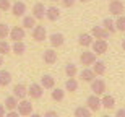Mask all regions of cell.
I'll use <instances>...</instances> for the list:
<instances>
[{"instance_id":"cell-1","label":"cell","mask_w":125,"mask_h":117,"mask_svg":"<svg viewBox=\"0 0 125 117\" xmlns=\"http://www.w3.org/2000/svg\"><path fill=\"white\" fill-rule=\"evenodd\" d=\"M18 114L20 116H23V117H29L32 114V104L31 101H28V99L24 98V99H20L18 101Z\"/></svg>"},{"instance_id":"cell-2","label":"cell","mask_w":125,"mask_h":117,"mask_svg":"<svg viewBox=\"0 0 125 117\" xmlns=\"http://www.w3.org/2000/svg\"><path fill=\"white\" fill-rule=\"evenodd\" d=\"M91 47H93V52L96 54V55H102V54H106V52H107L109 44H107L106 39H96V41H93Z\"/></svg>"},{"instance_id":"cell-3","label":"cell","mask_w":125,"mask_h":117,"mask_svg":"<svg viewBox=\"0 0 125 117\" xmlns=\"http://www.w3.org/2000/svg\"><path fill=\"white\" fill-rule=\"evenodd\" d=\"M31 34H32V39L37 41V42H42V41L47 39V31H46V28H44L42 24H36V26L32 28Z\"/></svg>"},{"instance_id":"cell-4","label":"cell","mask_w":125,"mask_h":117,"mask_svg":"<svg viewBox=\"0 0 125 117\" xmlns=\"http://www.w3.org/2000/svg\"><path fill=\"white\" fill-rule=\"evenodd\" d=\"M80 62H81V65H84V67L93 65L94 62H96V54H94L93 51H83L81 55H80Z\"/></svg>"},{"instance_id":"cell-5","label":"cell","mask_w":125,"mask_h":117,"mask_svg":"<svg viewBox=\"0 0 125 117\" xmlns=\"http://www.w3.org/2000/svg\"><path fill=\"white\" fill-rule=\"evenodd\" d=\"M44 93V88H42L41 83H31L28 88V94L31 96V99H39Z\"/></svg>"},{"instance_id":"cell-6","label":"cell","mask_w":125,"mask_h":117,"mask_svg":"<svg viewBox=\"0 0 125 117\" xmlns=\"http://www.w3.org/2000/svg\"><path fill=\"white\" fill-rule=\"evenodd\" d=\"M86 107H89L91 111H99V109L102 107L101 106V98L97 96V94H91V96H88V99H86Z\"/></svg>"},{"instance_id":"cell-7","label":"cell","mask_w":125,"mask_h":117,"mask_svg":"<svg viewBox=\"0 0 125 117\" xmlns=\"http://www.w3.org/2000/svg\"><path fill=\"white\" fill-rule=\"evenodd\" d=\"M91 91H93L94 94H97V96L104 94L106 93V81H104V80H96L94 78L93 81H91Z\"/></svg>"},{"instance_id":"cell-8","label":"cell","mask_w":125,"mask_h":117,"mask_svg":"<svg viewBox=\"0 0 125 117\" xmlns=\"http://www.w3.org/2000/svg\"><path fill=\"white\" fill-rule=\"evenodd\" d=\"M24 36H26V31H24L23 26H13V28L10 29V39H13V41H23Z\"/></svg>"},{"instance_id":"cell-9","label":"cell","mask_w":125,"mask_h":117,"mask_svg":"<svg viewBox=\"0 0 125 117\" xmlns=\"http://www.w3.org/2000/svg\"><path fill=\"white\" fill-rule=\"evenodd\" d=\"M13 96L16 99H24L26 96H28V86L23 83H18V85H15L13 86Z\"/></svg>"},{"instance_id":"cell-10","label":"cell","mask_w":125,"mask_h":117,"mask_svg":"<svg viewBox=\"0 0 125 117\" xmlns=\"http://www.w3.org/2000/svg\"><path fill=\"white\" fill-rule=\"evenodd\" d=\"M101 106L104 109H107V111H112V109L115 107V98L112 96V94H102L101 98Z\"/></svg>"},{"instance_id":"cell-11","label":"cell","mask_w":125,"mask_h":117,"mask_svg":"<svg viewBox=\"0 0 125 117\" xmlns=\"http://www.w3.org/2000/svg\"><path fill=\"white\" fill-rule=\"evenodd\" d=\"M11 15L13 16H24V13H26V5L23 3V2H20V0H16L13 5H11Z\"/></svg>"},{"instance_id":"cell-12","label":"cell","mask_w":125,"mask_h":117,"mask_svg":"<svg viewBox=\"0 0 125 117\" xmlns=\"http://www.w3.org/2000/svg\"><path fill=\"white\" fill-rule=\"evenodd\" d=\"M124 10H125V7H124V3H122L120 0H112L111 3H109V11H111L112 15H115V16L122 15Z\"/></svg>"},{"instance_id":"cell-13","label":"cell","mask_w":125,"mask_h":117,"mask_svg":"<svg viewBox=\"0 0 125 117\" xmlns=\"http://www.w3.org/2000/svg\"><path fill=\"white\" fill-rule=\"evenodd\" d=\"M42 59H44V62H46V64H49V65L55 64V62H57V52H55V49H54V47L46 49V51H44V54H42Z\"/></svg>"},{"instance_id":"cell-14","label":"cell","mask_w":125,"mask_h":117,"mask_svg":"<svg viewBox=\"0 0 125 117\" xmlns=\"http://www.w3.org/2000/svg\"><path fill=\"white\" fill-rule=\"evenodd\" d=\"M49 42H51V46L54 49L55 47H62L63 42H65V38H63V34H60V33H52L49 36Z\"/></svg>"},{"instance_id":"cell-15","label":"cell","mask_w":125,"mask_h":117,"mask_svg":"<svg viewBox=\"0 0 125 117\" xmlns=\"http://www.w3.org/2000/svg\"><path fill=\"white\" fill-rule=\"evenodd\" d=\"M91 36L96 38V39H107L109 38V31H106L102 26H93V29H91Z\"/></svg>"},{"instance_id":"cell-16","label":"cell","mask_w":125,"mask_h":117,"mask_svg":"<svg viewBox=\"0 0 125 117\" xmlns=\"http://www.w3.org/2000/svg\"><path fill=\"white\" fill-rule=\"evenodd\" d=\"M80 78L83 80V81H88V83H91V81L96 78V73L93 72V68H89V67H84L83 70L80 72Z\"/></svg>"},{"instance_id":"cell-17","label":"cell","mask_w":125,"mask_h":117,"mask_svg":"<svg viewBox=\"0 0 125 117\" xmlns=\"http://www.w3.org/2000/svg\"><path fill=\"white\" fill-rule=\"evenodd\" d=\"M46 8L47 7H44V3H36L32 7V16L36 20H42L46 16Z\"/></svg>"},{"instance_id":"cell-18","label":"cell","mask_w":125,"mask_h":117,"mask_svg":"<svg viewBox=\"0 0 125 117\" xmlns=\"http://www.w3.org/2000/svg\"><path fill=\"white\" fill-rule=\"evenodd\" d=\"M59 16H60V10L57 7H47L46 8V18L49 21H57Z\"/></svg>"},{"instance_id":"cell-19","label":"cell","mask_w":125,"mask_h":117,"mask_svg":"<svg viewBox=\"0 0 125 117\" xmlns=\"http://www.w3.org/2000/svg\"><path fill=\"white\" fill-rule=\"evenodd\" d=\"M93 36L88 33H83V34H80L78 36V44L81 47H91V44H93Z\"/></svg>"},{"instance_id":"cell-20","label":"cell","mask_w":125,"mask_h":117,"mask_svg":"<svg viewBox=\"0 0 125 117\" xmlns=\"http://www.w3.org/2000/svg\"><path fill=\"white\" fill-rule=\"evenodd\" d=\"M41 85L44 89H52L54 86H55V78L52 75H44L41 78Z\"/></svg>"},{"instance_id":"cell-21","label":"cell","mask_w":125,"mask_h":117,"mask_svg":"<svg viewBox=\"0 0 125 117\" xmlns=\"http://www.w3.org/2000/svg\"><path fill=\"white\" fill-rule=\"evenodd\" d=\"M3 106L7 111H15V109L18 107V99L15 98V96H8V98H5Z\"/></svg>"},{"instance_id":"cell-22","label":"cell","mask_w":125,"mask_h":117,"mask_svg":"<svg viewBox=\"0 0 125 117\" xmlns=\"http://www.w3.org/2000/svg\"><path fill=\"white\" fill-rule=\"evenodd\" d=\"M11 52L16 54V55H23L26 52V46H24L23 41H15V44L11 46Z\"/></svg>"},{"instance_id":"cell-23","label":"cell","mask_w":125,"mask_h":117,"mask_svg":"<svg viewBox=\"0 0 125 117\" xmlns=\"http://www.w3.org/2000/svg\"><path fill=\"white\" fill-rule=\"evenodd\" d=\"M91 109L89 107H86V106H80V107H76L75 109V112H73V116L75 117H91Z\"/></svg>"},{"instance_id":"cell-24","label":"cell","mask_w":125,"mask_h":117,"mask_svg":"<svg viewBox=\"0 0 125 117\" xmlns=\"http://www.w3.org/2000/svg\"><path fill=\"white\" fill-rule=\"evenodd\" d=\"M65 89L70 91V93H75V91H78V80L72 76V78L67 80V83H65Z\"/></svg>"},{"instance_id":"cell-25","label":"cell","mask_w":125,"mask_h":117,"mask_svg":"<svg viewBox=\"0 0 125 117\" xmlns=\"http://www.w3.org/2000/svg\"><path fill=\"white\" fill-rule=\"evenodd\" d=\"M24 29H32L36 26V18L32 15H28V16H23V23H21Z\"/></svg>"},{"instance_id":"cell-26","label":"cell","mask_w":125,"mask_h":117,"mask_svg":"<svg viewBox=\"0 0 125 117\" xmlns=\"http://www.w3.org/2000/svg\"><path fill=\"white\" fill-rule=\"evenodd\" d=\"M93 72L96 75H104V73H106V64L102 60H96L93 64Z\"/></svg>"},{"instance_id":"cell-27","label":"cell","mask_w":125,"mask_h":117,"mask_svg":"<svg viewBox=\"0 0 125 117\" xmlns=\"http://www.w3.org/2000/svg\"><path fill=\"white\" fill-rule=\"evenodd\" d=\"M51 96H52L54 101L60 103V101H63V98H65V91H63V89H60V88H52Z\"/></svg>"},{"instance_id":"cell-28","label":"cell","mask_w":125,"mask_h":117,"mask_svg":"<svg viewBox=\"0 0 125 117\" xmlns=\"http://www.w3.org/2000/svg\"><path fill=\"white\" fill-rule=\"evenodd\" d=\"M10 83H11V73L7 70L0 72V85L2 86H8Z\"/></svg>"},{"instance_id":"cell-29","label":"cell","mask_w":125,"mask_h":117,"mask_svg":"<svg viewBox=\"0 0 125 117\" xmlns=\"http://www.w3.org/2000/svg\"><path fill=\"white\" fill-rule=\"evenodd\" d=\"M65 75L68 76V78L76 76L78 75V68H76V65H75V64H67V65H65Z\"/></svg>"},{"instance_id":"cell-30","label":"cell","mask_w":125,"mask_h":117,"mask_svg":"<svg viewBox=\"0 0 125 117\" xmlns=\"http://www.w3.org/2000/svg\"><path fill=\"white\" fill-rule=\"evenodd\" d=\"M102 28L106 29V31H109V34H112V33H115V31H117L115 23H114L112 20H109V18H106L104 21H102Z\"/></svg>"},{"instance_id":"cell-31","label":"cell","mask_w":125,"mask_h":117,"mask_svg":"<svg viewBox=\"0 0 125 117\" xmlns=\"http://www.w3.org/2000/svg\"><path fill=\"white\" fill-rule=\"evenodd\" d=\"M114 23H115L117 31H125V16H124V15H119Z\"/></svg>"},{"instance_id":"cell-32","label":"cell","mask_w":125,"mask_h":117,"mask_svg":"<svg viewBox=\"0 0 125 117\" xmlns=\"http://www.w3.org/2000/svg\"><path fill=\"white\" fill-rule=\"evenodd\" d=\"M8 52H11V46H10L5 39H0V54L5 55V54H8Z\"/></svg>"},{"instance_id":"cell-33","label":"cell","mask_w":125,"mask_h":117,"mask_svg":"<svg viewBox=\"0 0 125 117\" xmlns=\"http://www.w3.org/2000/svg\"><path fill=\"white\" fill-rule=\"evenodd\" d=\"M10 36V28L5 23H0V39H7Z\"/></svg>"},{"instance_id":"cell-34","label":"cell","mask_w":125,"mask_h":117,"mask_svg":"<svg viewBox=\"0 0 125 117\" xmlns=\"http://www.w3.org/2000/svg\"><path fill=\"white\" fill-rule=\"evenodd\" d=\"M10 8H11L10 0H0V11H8Z\"/></svg>"},{"instance_id":"cell-35","label":"cell","mask_w":125,"mask_h":117,"mask_svg":"<svg viewBox=\"0 0 125 117\" xmlns=\"http://www.w3.org/2000/svg\"><path fill=\"white\" fill-rule=\"evenodd\" d=\"M75 2H76V0H62V5L67 7V8H70V7H73V5H75Z\"/></svg>"},{"instance_id":"cell-36","label":"cell","mask_w":125,"mask_h":117,"mask_svg":"<svg viewBox=\"0 0 125 117\" xmlns=\"http://www.w3.org/2000/svg\"><path fill=\"white\" fill-rule=\"evenodd\" d=\"M5 117H20L18 111L15 109V111H8V112H5Z\"/></svg>"},{"instance_id":"cell-37","label":"cell","mask_w":125,"mask_h":117,"mask_svg":"<svg viewBox=\"0 0 125 117\" xmlns=\"http://www.w3.org/2000/svg\"><path fill=\"white\" fill-rule=\"evenodd\" d=\"M42 117H59V114H57L55 111H47V112L44 114Z\"/></svg>"},{"instance_id":"cell-38","label":"cell","mask_w":125,"mask_h":117,"mask_svg":"<svg viewBox=\"0 0 125 117\" xmlns=\"http://www.w3.org/2000/svg\"><path fill=\"white\" fill-rule=\"evenodd\" d=\"M115 117H125V109H117Z\"/></svg>"},{"instance_id":"cell-39","label":"cell","mask_w":125,"mask_h":117,"mask_svg":"<svg viewBox=\"0 0 125 117\" xmlns=\"http://www.w3.org/2000/svg\"><path fill=\"white\" fill-rule=\"evenodd\" d=\"M0 117H5V106L0 104Z\"/></svg>"},{"instance_id":"cell-40","label":"cell","mask_w":125,"mask_h":117,"mask_svg":"<svg viewBox=\"0 0 125 117\" xmlns=\"http://www.w3.org/2000/svg\"><path fill=\"white\" fill-rule=\"evenodd\" d=\"M2 64H3V55L0 54V67H2Z\"/></svg>"},{"instance_id":"cell-41","label":"cell","mask_w":125,"mask_h":117,"mask_svg":"<svg viewBox=\"0 0 125 117\" xmlns=\"http://www.w3.org/2000/svg\"><path fill=\"white\" fill-rule=\"evenodd\" d=\"M29 117H42V116H41V114H31Z\"/></svg>"},{"instance_id":"cell-42","label":"cell","mask_w":125,"mask_h":117,"mask_svg":"<svg viewBox=\"0 0 125 117\" xmlns=\"http://www.w3.org/2000/svg\"><path fill=\"white\" fill-rule=\"evenodd\" d=\"M122 49H124V51H125V41L122 42Z\"/></svg>"},{"instance_id":"cell-43","label":"cell","mask_w":125,"mask_h":117,"mask_svg":"<svg viewBox=\"0 0 125 117\" xmlns=\"http://www.w3.org/2000/svg\"><path fill=\"white\" fill-rule=\"evenodd\" d=\"M78 2H81V3H86V2H88V0H78Z\"/></svg>"},{"instance_id":"cell-44","label":"cell","mask_w":125,"mask_h":117,"mask_svg":"<svg viewBox=\"0 0 125 117\" xmlns=\"http://www.w3.org/2000/svg\"><path fill=\"white\" fill-rule=\"evenodd\" d=\"M101 117H111V116H107V114H104V116H101Z\"/></svg>"},{"instance_id":"cell-45","label":"cell","mask_w":125,"mask_h":117,"mask_svg":"<svg viewBox=\"0 0 125 117\" xmlns=\"http://www.w3.org/2000/svg\"><path fill=\"white\" fill-rule=\"evenodd\" d=\"M0 16H2V11H0Z\"/></svg>"},{"instance_id":"cell-46","label":"cell","mask_w":125,"mask_h":117,"mask_svg":"<svg viewBox=\"0 0 125 117\" xmlns=\"http://www.w3.org/2000/svg\"><path fill=\"white\" fill-rule=\"evenodd\" d=\"M54 2H55V0H54Z\"/></svg>"}]
</instances>
